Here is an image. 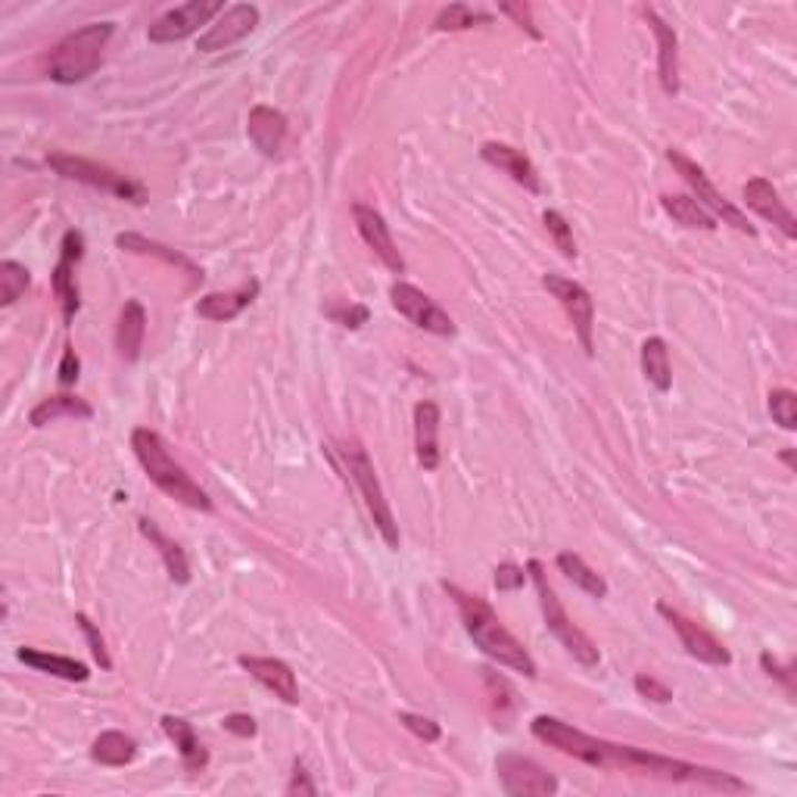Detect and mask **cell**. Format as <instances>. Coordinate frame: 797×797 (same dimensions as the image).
<instances>
[{"label": "cell", "instance_id": "obj_34", "mask_svg": "<svg viewBox=\"0 0 797 797\" xmlns=\"http://www.w3.org/2000/svg\"><path fill=\"white\" fill-rule=\"evenodd\" d=\"M29 283H32L29 268L19 266L13 259L0 262V306H13L29 290Z\"/></svg>", "mask_w": 797, "mask_h": 797}, {"label": "cell", "instance_id": "obj_11", "mask_svg": "<svg viewBox=\"0 0 797 797\" xmlns=\"http://www.w3.org/2000/svg\"><path fill=\"white\" fill-rule=\"evenodd\" d=\"M496 773H498V782H501V791L508 797L558 795V779H555L551 773H546L536 760H530V757H520V754H498Z\"/></svg>", "mask_w": 797, "mask_h": 797}, {"label": "cell", "instance_id": "obj_10", "mask_svg": "<svg viewBox=\"0 0 797 797\" xmlns=\"http://www.w3.org/2000/svg\"><path fill=\"white\" fill-rule=\"evenodd\" d=\"M225 13L221 0H190L184 7L168 10L166 17H159L149 25L147 38L153 44H175L190 34L199 32V25H213L218 17Z\"/></svg>", "mask_w": 797, "mask_h": 797}, {"label": "cell", "instance_id": "obj_7", "mask_svg": "<svg viewBox=\"0 0 797 797\" xmlns=\"http://www.w3.org/2000/svg\"><path fill=\"white\" fill-rule=\"evenodd\" d=\"M346 465H349V477L355 480L359 486V493L365 498L368 511L374 517V527L377 532L383 536V542L390 548H398V524L396 517H393V508H390V501L383 496V486L377 480V470L371 465V458L365 455V448L352 446L346 448Z\"/></svg>", "mask_w": 797, "mask_h": 797}, {"label": "cell", "instance_id": "obj_39", "mask_svg": "<svg viewBox=\"0 0 797 797\" xmlns=\"http://www.w3.org/2000/svg\"><path fill=\"white\" fill-rule=\"evenodd\" d=\"M75 623L82 627L84 639H87V648H91V654H94V661L100 664V670H110L113 661H110V651H106V642H103V635L100 630L91 623V617L87 614H75Z\"/></svg>", "mask_w": 797, "mask_h": 797}, {"label": "cell", "instance_id": "obj_19", "mask_svg": "<svg viewBox=\"0 0 797 797\" xmlns=\"http://www.w3.org/2000/svg\"><path fill=\"white\" fill-rule=\"evenodd\" d=\"M480 156L489 163V166H496L498 172H505L511 182L520 184L524 190H530V194H539V190H542L539 172H536V166H532L530 156H527L524 149L498 144V141H489V144H483L480 147Z\"/></svg>", "mask_w": 797, "mask_h": 797}, {"label": "cell", "instance_id": "obj_46", "mask_svg": "<svg viewBox=\"0 0 797 797\" xmlns=\"http://www.w3.org/2000/svg\"><path fill=\"white\" fill-rule=\"evenodd\" d=\"M287 795H318L315 782L309 779L306 766L297 764L293 766V776H290V785H287Z\"/></svg>", "mask_w": 797, "mask_h": 797}, {"label": "cell", "instance_id": "obj_16", "mask_svg": "<svg viewBox=\"0 0 797 797\" xmlns=\"http://www.w3.org/2000/svg\"><path fill=\"white\" fill-rule=\"evenodd\" d=\"M352 216H355V228L362 234L368 249H374V256H377L393 275H402V271H405V259L398 256L396 244H393V234L386 228L381 213L365 206V203H355V206H352Z\"/></svg>", "mask_w": 797, "mask_h": 797}, {"label": "cell", "instance_id": "obj_25", "mask_svg": "<svg viewBox=\"0 0 797 797\" xmlns=\"http://www.w3.org/2000/svg\"><path fill=\"white\" fill-rule=\"evenodd\" d=\"M256 297H259V281L244 283L231 293H206L197 302V315L206 321H234L247 306H252Z\"/></svg>", "mask_w": 797, "mask_h": 797}, {"label": "cell", "instance_id": "obj_14", "mask_svg": "<svg viewBox=\"0 0 797 797\" xmlns=\"http://www.w3.org/2000/svg\"><path fill=\"white\" fill-rule=\"evenodd\" d=\"M84 256V234L82 231H66L63 244H60V262L53 268L50 281H53V293L60 299V309H63V321L72 324V318L79 312V281H75V266L82 262Z\"/></svg>", "mask_w": 797, "mask_h": 797}, {"label": "cell", "instance_id": "obj_1", "mask_svg": "<svg viewBox=\"0 0 797 797\" xmlns=\"http://www.w3.org/2000/svg\"><path fill=\"white\" fill-rule=\"evenodd\" d=\"M532 735L542 742V745L561 751L573 760H582L586 766H596V769H620V773H632V776H642L648 760V751L630 745H614V742H601L596 735H586V732L573 729L570 723L558 720V716H536L530 723Z\"/></svg>", "mask_w": 797, "mask_h": 797}, {"label": "cell", "instance_id": "obj_6", "mask_svg": "<svg viewBox=\"0 0 797 797\" xmlns=\"http://www.w3.org/2000/svg\"><path fill=\"white\" fill-rule=\"evenodd\" d=\"M48 166L63 175L69 182L87 184V187H97L103 194H113L118 199H128L134 206H144L147 203V187L144 184L132 182L128 175H122L116 168L100 166V163H91V159H82V156H72V153H50Z\"/></svg>", "mask_w": 797, "mask_h": 797}, {"label": "cell", "instance_id": "obj_48", "mask_svg": "<svg viewBox=\"0 0 797 797\" xmlns=\"http://www.w3.org/2000/svg\"><path fill=\"white\" fill-rule=\"evenodd\" d=\"M782 462H785V465H788V467H795V452H791V448H788V452H785V455H782Z\"/></svg>", "mask_w": 797, "mask_h": 797}, {"label": "cell", "instance_id": "obj_8", "mask_svg": "<svg viewBox=\"0 0 797 797\" xmlns=\"http://www.w3.org/2000/svg\"><path fill=\"white\" fill-rule=\"evenodd\" d=\"M666 159H670V163H673V168H676L682 178H685V184H689V187L695 190V199L701 203V206H704V209H707V213H711V216L723 218L726 225H732L735 231L747 234V237H754V234H757V228H754V225L747 221L745 213H742V209H735L729 199L723 197V194L716 190L714 184L707 182L704 168L697 166V163H692V159H689V156H685L682 149L670 147V149H666Z\"/></svg>", "mask_w": 797, "mask_h": 797}, {"label": "cell", "instance_id": "obj_27", "mask_svg": "<svg viewBox=\"0 0 797 797\" xmlns=\"http://www.w3.org/2000/svg\"><path fill=\"white\" fill-rule=\"evenodd\" d=\"M17 658L25 666H32L38 673H48V676H56V680L66 682H87L91 670L72 658H63V654H50V651H38V648H19Z\"/></svg>", "mask_w": 797, "mask_h": 797}, {"label": "cell", "instance_id": "obj_4", "mask_svg": "<svg viewBox=\"0 0 797 797\" xmlns=\"http://www.w3.org/2000/svg\"><path fill=\"white\" fill-rule=\"evenodd\" d=\"M113 32H116L113 22H91L79 32L66 34L50 53V79L56 84H79L94 75Z\"/></svg>", "mask_w": 797, "mask_h": 797}, {"label": "cell", "instance_id": "obj_38", "mask_svg": "<svg viewBox=\"0 0 797 797\" xmlns=\"http://www.w3.org/2000/svg\"><path fill=\"white\" fill-rule=\"evenodd\" d=\"M398 723H402L405 729L412 732V735H417L421 742H427V745L439 742V735H443L439 723H436V720H431V716L408 714V711H402V714H398Z\"/></svg>", "mask_w": 797, "mask_h": 797}, {"label": "cell", "instance_id": "obj_35", "mask_svg": "<svg viewBox=\"0 0 797 797\" xmlns=\"http://www.w3.org/2000/svg\"><path fill=\"white\" fill-rule=\"evenodd\" d=\"M477 22H493L489 13H477L467 3H448L446 10L436 17V29L439 32H462V29H474Z\"/></svg>", "mask_w": 797, "mask_h": 797}, {"label": "cell", "instance_id": "obj_23", "mask_svg": "<svg viewBox=\"0 0 797 797\" xmlns=\"http://www.w3.org/2000/svg\"><path fill=\"white\" fill-rule=\"evenodd\" d=\"M144 337H147V312L137 299H128L122 306L116 321V352L125 362H137L141 349H144Z\"/></svg>", "mask_w": 797, "mask_h": 797}, {"label": "cell", "instance_id": "obj_47", "mask_svg": "<svg viewBox=\"0 0 797 797\" xmlns=\"http://www.w3.org/2000/svg\"><path fill=\"white\" fill-rule=\"evenodd\" d=\"M221 726L231 732V735H240V738H252V735H256V720H252L249 714L225 716V723H221Z\"/></svg>", "mask_w": 797, "mask_h": 797}, {"label": "cell", "instance_id": "obj_22", "mask_svg": "<svg viewBox=\"0 0 797 797\" xmlns=\"http://www.w3.org/2000/svg\"><path fill=\"white\" fill-rule=\"evenodd\" d=\"M439 405L436 402H417L415 405V452L417 465L424 470L439 467Z\"/></svg>", "mask_w": 797, "mask_h": 797}, {"label": "cell", "instance_id": "obj_28", "mask_svg": "<svg viewBox=\"0 0 797 797\" xmlns=\"http://www.w3.org/2000/svg\"><path fill=\"white\" fill-rule=\"evenodd\" d=\"M163 729H166L168 738H172L175 747H178L182 764L187 773L206 769V764H209V751L199 745L197 732H194V726H190L187 720H182V716H163Z\"/></svg>", "mask_w": 797, "mask_h": 797}, {"label": "cell", "instance_id": "obj_32", "mask_svg": "<svg viewBox=\"0 0 797 797\" xmlns=\"http://www.w3.org/2000/svg\"><path fill=\"white\" fill-rule=\"evenodd\" d=\"M642 374L654 390L666 393L673 386V368H670V349L661 337H648L642 343Z\"/></svg>", "mask_w": 797, "mask_h": 797}, {"label": "cell", "instance_id": "obj_45", "mask_svg": "<svg viewBox=\"0 0 797 797\" xmlns=\"http://www.w3.org/2000/svg\"><path fill=\"white\" fill-rule=\"evenodd\" d=\"M760 666H764L769 676H776V680H779L782 685H785V692H788V695L795 692V682H791V670H785V666H782L779 661H776V658L769 654V651H764V654H760Z\"/></svg>", "mask_w": 797, "mask_h": 797}, {"label": "cell", "instance_id": "obj_42", "mask_svg": "<svg viewBox=\"0 0 797 797\" xmlns=\"http://www.w3.org/2000/svg\"><path fill=\"white\" fill-rule=\"evenodd\" d=\"M635 692L642 697H651V701H658V704H666V701H673V692L666 689L664 682H658L654 676H648V673H639L635 676Z\"/></svg>", "mask_w": 797, "mask_h": 797}, {"label": "cell", "instance_id": "obj_44", "mask_svg": "<svg viewBox=\"0 0 797 797\" xmlns=\"http://www.w3.org/2000/svg\"><path fill=\"white\" fill-rule=\"evenodd\" d=\"M79 368H82V362H79L75 349L66 346V352H63V362H60V377H56L63 390L75 386V381H79Z\"/></svg>", "mask_w": 797, "mask_h": 797}, {"label": "cell", "instance_id": "obj_29", "mask_svg": "<svg viewBox=\"0 0 797 797\" xmlns=\"http://www.w3.org/2000/svg\"><path fill=\"white\" fill-rule=\"evenodd\" d=\"M137 527H141V532L149 539V546H156V551H159V558H163V565H166L168 570V577L175 582H182V586L184 582H190V565H187L184 548L178 546L175 539H168L166 532L159 530L149 517H141Z\"/></svg>", "mask_w": 797, "mask_h": 797}, {"label": "cell", "instance_id": "obj_12", "mask_svg": "<svg viewBox=\"0 0 797 797\" xmlns=\"http://www.w3.org/2000/svg\"><path fill=\"white\" fill-rule=\"evenodd\" d=\"M390 299H393V306H396L398 315H405L415 328L427 333H436V337H452L455 333V324H452V318L433 302L424 290H417L415 283H405L398 281L393 283V290H390Z\"/></svg>", "mask_w": 797, "mask_h": 797}, {"label": "cell", "instance_id": "obj_3", "mask_svg": "<svg viewBox=\"0 0 797 797\" xmlns=\"http://www.w3.org/2000/svg\"><path fill=\"white\" fill-rule=\"evenodd\" d=\"M132 448L149 483L159 486L168 498L182 501L194 511H213V498L206 496V489H199V483H194V477L172 458L166 439L159 433L149 427H137L132 433Z\"/></svg>", "mask_w": 797, "mask_h": 797}, {"label": "cell", "instance_id": "obj_31", "mask_svg": "<svg viewBox=\"0 0 797 797\" xmlns=\"http://www.w3.org/2000/svg\"><path fill=\"white\" fill-rule=\"evenodd\" d=\"M664 213L682 228H701V231H716V218L697 203L695 197H682V194H664L661 197Z\"/></svg>", "mask_w": 797, "mask_h": 797}, {"label": "cell", "instance_id": "obj_20", "mask_svg": "<svg viewBox=\"0 0 797 797\" xmlns=\"http://www.w3.org/2000/svg\"><path fill=\"white\" fill-rule=\"evenodd\" d=\"M645 19L654 38H658V79H661V87H664V94L676 97L680 94V41H676V32L654 10H645Z\"/></svg>", "mask_w": 797, "mask_h": 797}, {"label": "cell", "instance_id": "obj_33", "mask_svg": "<svg viewBox=\"0 0 797 797\" xmlns=\"http://www.w3.org/2000/svg\"><path fill=\"white\" fill-rule=\"evenodd\" d=\"M558 570H561L567 580L573 582V586H580L586 596H592V598L608 596V582L601 580V573H596L592 567L586 565L580 555H573V551H561V555H558Z\"/></svg>", "mask_w": 797, "mask_h": 797}, {"label": "cell", "instance_id": "obj_40", "mask_svg": "<svg viewBox=\"0 0 797 797\" xmlns=\"http://www.w3.org/2000/svg\"><path fill=\"white\" fill-rule=\"evenodd\" d=\"M493 582H496L498 592H517V589H524V582H527V570L517 565H498Z\"/></svg>", "mask_w": 797, "mask_h": 797}, {"label": "cell", "instance_id": "obj_9", "mask_svg": "<svg viewBox=\"0 0 797 797\" xmlns=\"http://www.w3.org/2000/svg\"><path fill=\"white\" fill-rule=\"evenodd\" d=\"M542 287L561 302L586 355H596V299L592 293L565 275H542Z\"/></svg>", "mask_w": 797, "mask_h": 797}, {"label": "cell", "instance_id": "obj_41", "mask_svg": "<svg viewBox=\"0 0 797 797\" xmlns=\"http://www.w3.org/2000/svg\"><path fill=\"white\" fill-rule=\"evenodd\" d=\"M328 315H331L337 324H343V328H352V331H355V328L368 324V315H371V312H368L365 306H331Z\"/></svg>", "mask_w": 797, "mask_h": 797}, {"label": "cell", "instance_id": "obj_36", "mask_svg": "<svg viewBox=\"0 0 797 797\" xmlns=\"http://www.w3.org/2000/svg\"><path fill=\"white\" fill-rule=\"evenodd\" d=\"M542 221H546V231L551 234L555 247L561 249V256L565 259H577V240H573V228L567 225V218L561 213H555V209H548Z\"/></svg>", "mask_w": 797, "mask_h": 797}, {"label": "cell", "instance_id": "obj_5", "mask_svg": "<svg viewBox=\"0 0 797 797\" xmlns=\"http://www.w3.org/2000/svg\"><path fill=\"white\" fill-rule=\"evenodd\" d=\"M527 577H530L532 586H536V596H539V608H542V617H546L548 632L567 648V654H570L573 661H580L582 666H596L598 661H601L596 642L567 617L565 604L558 601L551 582H548L542 561H530V565H527Z\"/></svg>", "mask_w": 797, "mask_h": 797}, {"label": "cell", "instance_id": "obj_30", "mask_svg": "<svg viewBox=\"0 0 797 797\" xmlns=\"http://www.w3.org/2000/svg\"><path fill=\"white\" fill-rule=\"evenodd\" d=\"M91 757L103 766H125L137 757V742L125 732H100L94 745H91Z\"/></svg>", "mask_w": 797, "mask_h": 797}, {"label": "cell", "instance_id": "obj_13", "mask_svg": "<svg viewBox=\"0 0 797 797\" xmlns=\"http://www.w3.org/2000/svg\"><path fill=\"white\" fill-rule=\"evenodd\" d=\"M658 611H661V617H664L666 623L673 627V632L680 635V642L682 648L695 658V661H701V664H711V666H729L732 661V654H729V648L723 645V642H716L714 635L711 632L704 630V627H697L695 620H689L685 614H680L676 608H670V604H658Z\"/></svg>", "mask_w": 797, "mask_h": 797}, {"label": "cell", "instance_id": "obj_37", "mask_svg": "<svg viewBox=\"0 0 797 797\" xmlns=\"http://www.w3.org/2000/svg\"><path fill=\"white\" fill-rule=\"evenodd\" d=\"M769 415L779 424L782 431H795L797 427V396L791 390H773L769 393Z\"/></svg>", "mask_w": 797, "mask_h": 797}, {"label": "cell", "instance_id": "obj_21", "mask_svg": "<svg viewBox=\"0 0 797 797\" xmlns=\"http://www.w3.org/2000/svg\"><path fill=\"white\" fill-rule=\"evenodd\" d=\"M247 134L249 141H252V147L259 149L262 156H278L283 141H287V116H283L281 110H275V106L259 103V106L249 110Z\"/></svg>", "mask_w": 797, "mask_h": 797}, {"label": "cell", "instance_id": "obj_17", "mask_svg": "<svg viewBox=\"0 0 797 797\" xmlns=\"http://www.w3.org/2000/svg\"><path fill=\"white\" fill-rule=\"evenodd\" d=\"M742 194H745V203L747 209H754L757 216L766 218V221H773L776 228H779L788 240H795L797 237V221L791 216V209L782 203L779 190L773 187V184L766 182V178H751V182L742 187Z\"/></svg>", "mask_w": 797, "mask_h": 797}, {"label": "cell", "instance_id": "obj_43", "mask_svg": "<svg viewBox=\"0 0 797 797\" xmlns=\"http://www.w3.org/2000/svg\"><path fill=\"white\" fill-rule=\"evenodd\" d=\"M498 13H505V17H511L520 25V29H527V32L532 34V38H542L539 34V29L532 25V13H530V7L527 3H498Z\"/></svg>", "mask_w": 797, "mask_h": 797}, {"label": "cell", "instance_id": "obj_18", "mask_svg": "<svg viewBox=\"0 0 797 797\" xmlns=\"http://www.w3.org/2000/svg\"><path fill=\"white\" fill-rule=\"evenodd\" d=\"M240 666L247 670L256 682H262L275 697H281L283 704H299V682L297 673L290 664H283L278 658H252V654H240Z\"/></svg>", "mask_w": 797, "mask_h": 797}, {"label": "cell", "instance_id": "obj_26", "mask_svg": "<svg viewBox=\"0 0 797 797\" xmlns=\"http://www.w3.org/2000/svg\"><path fill=\"white\" fill-rule=\"evenodd\" d=\"M60 417L91 421L94 408H91L82 396H75V393H56V396L41 398V402L34 405L32 415H29V424H32V427H48V424L60 421Z\"/></svg>", "mask_w": 797, "mask_h": 797}, {"label": "cell", "instance_id": "obj_24", "mask_svg": "<svg viewBox=\"0 0 797 797\" xmlns=\"http://www.w3.org/2000/svg\"><path fill=\"white\" fill-rule=\"evenodd\" d=\"M116 247L128 249V252H137V256H153V259H159V262H166V266L184 271V275L190 278V283H203V271H199L184 252L166 247V244H159V240H147V237H141V234H118Z\"/></svg>", "mask_w": 797, "mask_h": 797}, {"label": "cell", "instance_id": "obj_2", "mask_svg": "<svg viewBox=\"0 0 797 797\" xmlns=\"http://www.w3.org/2000/svg\"><path fill=\"white\" fill-rule=\"evenodd\" d=\"M446 592L455 598L467 635L480 645L486 658H493V661L508 666V670H515V673H524L527 680L536 676V661L530 658V651L520 645L511 632L505 630V623L498 620L496 611H493L480 596H470V592L452 586V582H446Z\"/></svg>", "mask_w": 797, "mask_h": 797}, {"label": "cell", "instance_id": "obj_15", "mask_svg": "<svg viewBox=\"0 0 797 797\" xmlns=\"http://www.w3.org/2000/svg\"><path fill=\"white\" fill-rule=\"evenodd\" d=\"M256 25H259V7H252V3H234L206 32L199 34L197 50H203V53H218V50L234 48V44H240Z\"/></svg>", "mask_w": 797, "mask_h": 797}]
</instances>
